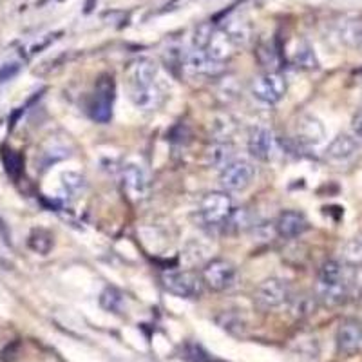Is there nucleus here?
Returning a JSON list of instances; mask_svg holds the SVG:
<instances>
[{
	"label": "nucleus",
	"instance_id": "27",
	"mask_svg": "<svg viewBox=\"0 0 362 362\" xmlns=\"http://www.w3.org/2000/svg\"><path fill=\"white\" fill-rule=\"evenodd\" d=\"M18 71H21V66H18L17 62L4 64V66L0 67V82H6V80L13 78Z\"/></svg>",
	"mask_w": 362,
	"mask_h": 362
},
{
	"label": "nucleus",
	"instance_id": "3",
	"mask_svg": "<svg viewBox=\"0 0 362 362\" xmlns=\"http://www.w3.org/2000/svg\"><path fill=\"white\" fill-rule=\"evenodd\" d=\"M255 176V167L250 160L245 158H234L225 165L219 174L221 187L228 192H241L252 185Z\"/></svg>",
	"mask_w": 362,
	"mask_h": 362
},
{
	"label": "nucleus",
	"instance_id": "4",
	"mask_svg": "<svg viewBox=\"0 0 362 362\" xmlns=\"http://www.w3.org/2000/svg\"><path fill=\"white\" fill-rule=\"evenodd\" d=\"M288 90V82L286 76L277 71H268V73L261 74L252 82V95L259 102L274 105V103L281 102Z\"/></svg>",
	"mask_w": 362,
	"mask_h": 362
},
{
	"label": "nucleus",
	"instance_id": "19",
	"mask_svg": "<svg viewBox=\"0 0 362 362\" xmlns=\"http://www.w3.org/2000/svg\"><path fill=\"white\" fill-rule=\"evenodd\" d=\"M210 165H216L219 169H223L228 161L234 160V153H232V147L228 144H218L210 148L209 153Z\"/></svg>",
	"mask_w": 362,
	"mask_h": 362
},
{
	"label": "nucleus",
	"instance_id": "7",
	"mask_svg": "<svg viewBox=\"0 0 362 362\" xmlns=\"http://www.w3.org/2000/svg\"><path fill=\"white\" fill-rule=\"evenodd\" d=\"M290 297L288 284L284 283L283 279H272L263 281V283L257 286L255 290V300L257 305L263 306V308L272 310V308H279L281 305H284Z\"/></svg>",
	"mask_w": 362,
	"mask_h": 362
},
{
	"label": "nucleus",
	"instance_id": "22",
	"mask_svg": "<svg viewBox=\"0 0 362 362\" xmlns=\"http://www.w3.org/2000/svg\"><path fill=\"white\" fill-rule=\"evenodd\" d=\"M344 259L350 264L362 263V238L351 239L344 247Z\"/></svg>",
	"mask_w": 362,
	"mask_h": 362
},
{
	"label": "nucleus",
	"instance_id": "20",
	"mask_svg": "<svg viewBox=\"0 0 362 362\" xmlns=\"http://www.w3.org/2000/svg\"><path fill=\"white\" fill-rule=\"evenodd\" d=\"M29 247L37 254H47L53 247V235L45 230H33V234L29 235Z\"/></svg>",
	"mask_w": 362,
	"mask_h": 362
},
{
	"label": "nucleus",
	"instance_id": "25",
	"mask_svg": "<svg viewBox=\"0 0 362 362\" xmlns=\"http://www.w3.org/2000/svg\"><path fill=\"white\" fill-rule=\"evenodd\" d=\"M80 187H82V177H80L78 174L69 173L64 176V189H66V192H69V194L78 192Z\"/></svg>",
	"mask_w": 362,
	"mask_h": 362
},
{
	"label": "nucleus",
	"instance_id": "14",
	"mask_svg": "<svg viewBox=\"0 0 362 362\" xmlns=\"http://www.w3.org/2000/svg\"><path fill=\"white\" fill-rule=\"evenodd\" d=\"M337 346L342 354H354L362 346V325L357 321H344L339 326Z\"/></svg>",
	"mask_w": 362,
	"mask_h": 362
},
{
	"label": "nucleus",
	"instance_id": "12",
	"mask_svg": "<svg viewBox=\"0 0 362 362\" xmlns=\"http://www.w3.org/2000/svg\"><path fill=\"white\" fill-rule=\"evenodd\" d=\"M276 228L277 234L283 239L299 238L308 228V219L305 218V214L297 212V210H284L277 218Z\"/></svg>",
	"mask_w": 362,
	"mask_h": 362
},
{
	"label": "nucleus",
	"instance_id": "21",
	"mask_svg": "<svg viewBox=\"0 0 362 362\" xmlns=\"http://www.w3.org/2000/svg\"><path fill=\"white\" fill-rule=\"evenodd\" d=\"M212 31H214V25L209 24V22H206V24L198 25V28H196V31H194V38H192L194 49H202V51L205 49L206 44H209V40H210V37H212Z\"/></svg>",
	"mask_w": 362,
	"mask_h": 362
},
{
	"label": "nucleus",
	"instance_id": "15",
	"mask_svg": "<svg viewBox=\"0 0 362 362\" xmlns=\"http://www.w3.org/2000/svg\"><path fill=\"white\" fill-rule=\"evenodd\" d=\"M234 49L235 44L232 42V38L228 37V33H226L225 29H214L209 44H206V47L203 51H205L212 60L221 64L223 60H226V58L234 53Z\"/></svg>",
	"mask_w": 362,
	"mask_h": 362
},
{
	"label": "nucleus",
	"instance_id": "16",
	"mask_svg": "<svg viewBox=\"0 0 362 362\" xmlns=\"http://www.w3.org/2000/svg\"><path fill=\"white\" fill-rule=\"evenodd\" d=\"M185 67L190 73L202 74V76H214L221 71V64L212 60L202 49H192L185 54Z\"/></svg>",
	"mask_w": 362,
	"mask_h": 362
},
{
	"label": "nucleus",
	"instance_id": "24",
	"mask_svg": "<svg viewBox=\"0 0 362 362\" xmlns=\"http://www.w3.org/2000/svg\"><path fill=\"white\" fill-rule=\"evenodd\" d=\"M293 62L297 67H303V69H315L317 60L315 54L310 47H303V49H297L296 57H293Z\"/></svg>",
	"mask_w": 362,
	"mask_h": 362
},
{
	"label": "nucleus",
	"instance_id": "28",
	"mask_svg": "<svg viewBox=\"0 0 362 362\" xmlns=\"http://www.w3.org/2000/svg\"><path fill=\"white\" fill-rule=\"evenodd\" d=\"M351 129H354V134L362 140V109L351 119Z\"/></svg>",
	"mask_w": 362,
	"mask_h": 362
},
{
	"label": "nucleus",
	"instance_id": "9",
	"mask_svg": "<svg viewBox=\"0 0 362 362\" xmlns=\"http://www.w3.org/2000/svg\"><path fill=\"white\" fill-rule=\"evenodd\" d=\"M112 102H115V83L112 78H102L96 83L95 96L90 103V112L96 122L107 124L112 116Z\"/></svg>",
	"mask_w": 362,
	"mask_h": 362
},
{
	"label": "nucleus",
	"instance_id": "13",
	"mask_svg": "<svg viewBox=\"0 0 362 362\" xmlns=\"http://www.w3.org/2000/svg\"><path fill=\"white\" fill-rule=\"evenodd\" d=\"M296 136L300 144L305 145H319L326 138L325 125L313 116H300L296 125Z\"/></svg>",
	"mask_w": 362,
	"mask_h": 362
},
{
	"label": "nucleus",
	"instance_id": "5",
	"mask_svg": "<svg viewBox=\"0 0 362 362\" xmlns=\"http://www.w3.org/2000/svg\"><path fill=\"white\" fill-rule=\"evenodd\" d=\"M165 290L173 296L194 299L202 293V279L194 272L187 270H169L161 276Z\"/></svg>",
	"mask_w": 362,
	"mask_h": 362
},
{
	"label": "nucleus",
	"instance_id": "11",
	"mask_svg": "<svg viewBox=\"0 0 362 362\" xmlns=\"http://www.w3.org/2000/svg\"><path fill=\"white\" fill-rule=\"evenodd\" d=\"M129 89L154 86L158 78V66L151 58H140L129 69Z\"/></svg>",
	"mask_w": 362,
	"mask_h": 362
},
{
	"label": "nucleus",
	"instance_id": "2",
	"mask_svg": "<svg viewBox=\"0 0 362 362\" xmlns=\"http://www.w3.org/2000/svg\"><path fill=\"white\" fill-rule=\"evenodd\" d=\"M235 206L232 198L226 192L205 194L198 206V219L203 226L219 228L230 221Z\"/></svg>",
	"mask_w": 362,
	"mask_h": 362
},
{
	"label": "nucleus",
	"instance_id": "23",
	"mask_svg": "<svg viewBox=\"0 0 362 362\" xmlns=\"http://www.w3.org/2000/svg\"><path fill=\"white\" fill-rule=\"evenodd\" d=\"M100 303H102V306L105 310L118 312V310L122 308V303H124V299H122V293L116 292L115 288H107L105 292L102 293V297H100Z\"/></svg>",
	"mask_w": 362,
	"mask_h": 362
},
{
	"label": "nucleus",
	"instance_id": "18",
	"mask_svg": "<svg viewBox=\"0 0 362 362\" xmlns=\"http://www.w3.org/2000/svg\"><path fill=\"white\" fill-rule=\"evenodd\" d=\"M358 144L348 134L337 136L328 147V158L334 161H348L357 154Z\"/></svg>",
	"mask_w": 362,
	"mask_h": 362
},
{
	"label": "nucleus",
	"instance_id": "8",
	"mask_svg": "<svg viewBox=\"0 0 362 362\" xmlns=\"http://www.w3.org/2000/svg\"><path fill=\"white\" fill-rule=\"evenodd\" d=\"M248 153L252 158L268 161L276 154V136L264 125H255L248 132Z\"/></svg>",
	"mask_w": 362,
	"mask_h": 362
},
{
	"label": "nucleus",
	"instance_id": "26",
	"mask_svg": "<svg viewBox=\"0 0 362 362\" xmlns=\"http://www.w3.org/2000/svg\"><path fill=\"white\" fill-rule=\"evenodd\" d=\"M257 54H259V57H264V54H267V58H263V60H261V62H263L267 67H272L277 64V53L274 47H270V44L261 45L259 51H257Z\"/></svg>",
	"mask_w": 362,
	"mask_h": 362
},
{
	"label": "nucleus",
	"instance_id": "10",
	"mask_svg": "<svg viewBox=\"0 0 362 362\" xmlns=\"http://www.w3.org/2000/svg\"><path fill=\"white\" fill-rule=\"evenodd\" d=\"M148 187L151 181L147 170L140 163H129L124 169V189L127 190L129 196L136 202L144 199L148 194Z\"/></svg>",
	"mask_w": 362,
	"mask_h": 362
},
{
	"label": "nucleus",
	"instance_id": "6",
	"mask_svg": "<svg viewBox=\"0 0 362 362\" xmlns=\"http://www.w3.org/2000/svg\"><path fill=\"white\" fill-rule=\"evenodd\" d=\"M238 279V270L225 259H212L203 268V283L216 292L230 290Z\"/></svg>",
	"mask_w": 362,
	"mask_h": 362
},
{
	"label": "nucleus",
	"instance_id": "1",
	"mask_svg": "<svg viewBox=\"0 0 362 362\" xmlns=\"http://www.w3.org/2000/svg\"><path fill=\"white\" fill-rule=\"evenodd\" d=\"M351 288V277L348 268L341 261L329 259L319 270L317 277V297L328 306L344 303Z\"/></svg>",
	"mask_w": 362,
	"mask_h": 362
},
{
	"label": "nucleus",
	"instance_id": "17",
	"mask_svg": "<svg viewBox=\"0 0 362 362\" xmlns=\"http://www.w3.org/2000/svg\"><path fill=\"white\" fill-rule=\"evenodd\" d=\"M129 98L134 103V107L151 111L156 109L161 102V90L158 89L156 83L148 87H140V89H129Z\"/></svg>",
	"mask_w": 362,
	"mask_h": 362
}]
</instances>
